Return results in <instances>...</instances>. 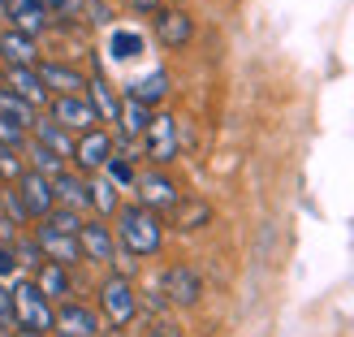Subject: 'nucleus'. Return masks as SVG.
<instances>
[{"label": "nucleus", "instance_id": "nucleus-1", "mask_svg": "<svg viewBox=\"0 0 354 337\" xmlns=\"http://www.w3.org/2000/svg\"><path fill=\"white\" fill-rule=\"evenodd\" d=\"M113 238L126 246V255H156L165 242V221L138 203L117 208V234Z\"/></svg>", "mask_w": 354, "mask_h": 337}, {"label": "nucleus", "instance_id": "nucleus-2", "mask_svg": "<svg viewBox=\"0 0 354 337\" xmlns=\"http://www.w3.org/2000/svg\"><path fill=\"white\" fill-rule=\"evenodd\" d=\"M13 311H17V329H35V333H52V303L35 290V281H13L9 286Z\"/></svg>", "mask_w": 354, "mask_h": 337}, {"label": "nucleus", "instance_id": "nucleus-3", "mask_svg": "<svg viewBox=\"0 0 354 337\" xmlns=\"http://www.w3.org/2000/svg\"><path fill=\"white\" fill-rule=\"evenodd\" d=\"M100 307H104V320H109L113 329H126L138 316V290H134V281L109 277L100 286Z\"/></svg>", "mask_w": 354, "mask_h": 337}, {"label": "nucleus", "instance_id": "nucleus-4", "mask_svg": "<svg viewBox=\"0 0 354 337\" xmlns=\"http://www.w3.org/2000/svg\"><path fill=\"white\" fill-rule=\"evenodd\" d=\"M160 294L169 307H194L203 294V277L190 268V264H169L160 273Z\"/></svg>", "mask_w": 354, "mask_h": 337}, {"label": "nucleus", "instance_id": "nucleus-5", "mask_svg": "<svg viewBox=\"0 0 354 337\" xmlns=\"http://www.w3.org/2000/svg\"><path fill=\"white\" fill-rule=\"evenodd\" d=\"M134 190H138V208L156 212V217H160V212H173V203L182 199V194H177V186H173V177H169V173H160V169L138 173Z\"/></svg>", "mask_w": 354, "mask_h": 337}, {"label": "nucleus", "instance_id": "nucleus-6", "mask_svg": "<svg viewBox=\"0 0 354 337\" xmlns=\"http://www.w3.org/2000/svg\"><path fill=\"white\" fill-rule=\"evenodd\" d=\"M48 109H52V121H57L61 130H78V134H86V130H95V121H100L86 95H52Z\"/></svg>", "mask_w": 354, "mask_h": 337}, {"label": "nucleus", "instance_id": "nucleus-7", "mask_svg": "<svg viewBox=\"0 0 354 337\" xmlns=\"http://www.w3.org/2000/svg\"><path fill=\"white\" fill-rule=\"evenodd\" d=\"M35 246H39V255L48 264H61V268H74V264L82 259V246L78 238H69V234H57L52 225L39 221V229H35Z\"/></svg>", "mask_w": 354, "mask_h": 337}, {"label": "nucleus", "instance_id": "nucleus-8", "mask_svg": "<svg viewBox=\"0 0 354 337\" xmlns=\"http://www.w3.org/2000/svg\"><path fill=\"white\" fill-rule=\"evenodd\" d=\"M52 333L57 337H100V316L86 303H61L52 316Z\"/></svg>", "mask_w": 354, "mask_h": 337}, {"label": "nucleus", "instance_id": "nucleus-9", "mask_svg": "<svg viewBox=\"0 0 354 337\" xmlns=\"http://www.w3.org/2000/svg\"><path fill=\"white\" fill-rule=\"evenodd\" d=\"M17 199H22V208H26V217H35V221H44L52 208H57V194H52V182L48 177H39V173H22L17 177Z\"/></svg>", "mask_w": 354, "mask_h": 337}, {"label": "nucleus", "instance_id": "nucleus-10", "mask_svg": "<svg viewBox=\"0 0 354 337\" xmlns=\"http://www.w3.org/2000/svg\"><path fill=\"white\" fill-rule=\"evenodd\" d=\"M0 86H5V91H13L17 100H26L30 109H44V104L52 100V95L44 91L39 74H35V69H26V65H5V69H0Z\"/></svg>", "mask_w": 354, "mask_h": 337}, {"label": "nucleus", "instance_id": "nucleus-11", "mask_svg": "<svg viewBox=\"0 0 354 337\" xmlns=\"http://www.w3.org/2000/svg\"><path fill=\"white\" fill-rule=\"evenodd\" d=\"M35 74H39V82H44V91H48V95H86V78L78 74L74 65L39 61V65H35Z\"/></svg>", "mask_w": 354, "mask_h": 337}, {"label": "nucleus", "instance_id": "nucleus-12", "mask_svg": "<svg viewBox=\"0 0 354 337\" xmlns=\"http://www.w3.org/2000/svg\"><path fill=\"white\" fill-rule=\"evenodd\" d=\"M143 143H147V156H151L156 165H169L173 156H177V117L151 113V126L143 134Z\"/></svg>", "mask_w": 354, "mask_h": 337}, {"label": "nucleus", "instance_id": "nucleus-13", "mask_svg": "<svg viewBox=\"0 0 354 337\" xmlns=\"http://www.w3.org/2000/svg\"><path fill=\"white\" fill-rule=\"evenodd\" d=\"M156 39L165 48H186L194 39V17L186 9H177V5H165L156 13Z\"/></svg>", "mask_w": 354, "mask_h": 337}, {"label": "nucleus", "instance_id": "nucleus-14", "mask_svg": "<svg viewBox=\"0 0 354 337\" xmlns=\"http://www.w3.org/2000/svg\"><path fill=\"white\" fill-rule=\"evenodd\" d=\"M82 173H95L113 161V138L104 134V130H86L82 138H74V156H69Z\"/></svg>", "mask_w": 354, "mask_h": 337}, {"label": "nucleus", "instance_id": "nucleus-15", "mask_svg": "<svg viewBox=\"0 0 354 337\" xmlns=\"http://www.w3.org/2000/svg\"><path fill=\"white\" fill-rule=\"evenodd\" d=\"M5 22L17 30V35H44L48 26H52V17H48V9L39 5V0H5Z\"/></svg>", "mask_w": 354, "mask_h": 337}, {"label": "nucleus", "instance_id": "nucleus-16", "mask_svg": "<svg viewBox=\"0 0 354 337\" xmlns=\"http://www.w3.org/2000/svg\"><path fill=\"white\" fill-rule=\"evenodd\" d=\"M78 246H82V259H91V264H113V255H117V238L104 221H82Z\"/></svg>", "mask_w": 354, "mask_h": 337}, {"label": "nucleus", "instance_id": "nucleus-17", "mask_svg": "<svg viewBox=\"0 0 354 337\" xmlns=\"http://www.w3.org/2000/svg\"><path fill=\"white\" fill-rule=\"evenodd\" d=\"M169 225L177 234H194V229L212 225V203L207 199H177L173 212H169Z\"/></svg>", "mask_w": 354, "mask_h": 337}, {"label": "nucleus", "instance_id": "nucleus-18", "mask_svg": "<svg viewBox=\"0 0 354 337\" xmlns=\"http://www.w3.org/2000/svg\"><path fill=\"white\" fill-rule=\"evenodd\" d=\"M0 57H5V65H26V69H35V65H39V48H35L30 35H17L9 26V30H0Z\"/></svg>", "mask_w": 354, "mask_h": 337}, {"label": "nucleus", "instance_id": "nucleus-19", "mask_svg": "<svg viewBox=\"0 0 354 337\" xmlns=\"http://www.w3.org/2000/svg\"><path fill=\"white\" fill-rule=\"evenodd\" d=\"M52 194H57V203L69 208V212L91 208V190H86V182H82L78 173H61V177H52Z\"/></svg>", "mask_w": 354, "mask_h": 337}, {"label": "nucleus", "instance_id": "nucleus-20", "mask_svg": "<svg viewBox=\"0 0 354 337\" xmlns=\"http://www.w3.org/2000/svg\"><path fill=\"white\" fill-rule=\"evenodd\" d=\"M30 134H35V143H39V147H48V152H57L61 161H65V156H74V138H69V130H61L52 117H44V121L35 117Z\"/></svg>", "mask_w": 354, "mask_h": 337}, {"label": "nucleus", "instance_id": "nucleus-21", "mask_svg": "<svg viewBox=\"0 0 354 337\" xmlns=\"http://www.w3.org/2000/svg\"><path fill=\"white\" fill-rule=\"evenodd\" d=\"M35 290H39L48 303L52 298H65L69 294V268H61V264H39V268H35Z\"/></svg>", "mask_w": 354, "mask_h": 337}, {"label": "nucleus", "instance_id": "nucleus-22", "mask_svg": "<svg viewBox=\"0 0 354 337\" xmlns=\"http://www.w3.org/2000/svg\"><path fill=\"white\" fill-rule=\"evenodd\" d=\"M117 126H121V134H126V138H143L147 126H151V109L126 95V100H121V113H117Z\"/></svg>", "mask_w": 354, "mask_h": 337}, {"label": "nucleus", "instance_id": "nucleus-23", "mask_svg": "<svg viewBox=\"0 0 354 337\" xmlns=\"http://www.w3.org/2000/svg\"><path fill=\"white\" fill-rule=\"evenodd\" d=\"M169 95V74L165 69H151L147 78H138L134 86H130V100H138V104H147V109H156Z\"/></svg>", "mask_w": 354, "mask_h": 337}, {"label": "nucleus", "instance_id": "nucleus-24", "mask_svg": "<svg viewBox=\"0 0 354 337\" xmlns=\"http://www.w3.org/2000/svg\"><path fill=\"white\" fill-rule=\"evenodd\" d=\"M86 100H91V109H95L100 121H117L121 100L109 91V82H104V78H91V82H86Z\"/></svg>", "mask_w": 354, "mask_h": 337}, {"label": "nucleus", "instance_id": "nucleus-25", "mask_svg": "<svg viewBox=\"0 0 354 337\" xmlns=\"http://www.w3.org/2000/svg\"><path fill=\"white\" fill-rule=\"evenodd\" d=\"M26 156H30V173L48 177V182H52V177H61V173H65V161H61V156H57V152H48V147H39L35 138L26 143Z\"/></svg>", "mask_w": 354, "mask_h": 337}, {"label": "nucleus", "instance_id": "nucleus-26", "mask_svg": "<svg viewBox=\"0 0 354 337\" xmlns=\"http://www.w3.org/2000/svg\"><path fill=\"white\" fill-rule=\"evenodd\" d=\"M0 117H9L13 126H22V130L35 126V109H30L26 100H17L13 91H5V86H0Z\"/></svg>", "mask_w": 354, "mask_h": 337}, {"label": "nucleus", "instance_id": "nucleus-27", "mask_svg": "<svg viewBox=\"0 0 354 337\" xmlns=\"http://www.w3.org/2000/svg\"><path fill=\"white\" fill-rule=\"evenodd\" d=\"M109 52H113L117 61H130V57H138V52H143V35H138V30H113Z\"/></svg>", "mask_w": 354, "mask_h": 337}, {"label": "nucleus", "instance_id": "nucleus-28", "mask_svg": "<svg viewBox=\"0 0 354 337\" xmlns=\"http://www.w3.org/2000/svg\"><path fill=\"white\" fill-rule=\"evenodd\" d=\"M44 225H52L57 234H69V238H78V229H82V212H69V208H52L48 217H44Z\"/></svg>", "mask_w": 354, "mask_h": 337}, {"label": "nucleus", "instance_id": "nucleus-29", "mask_svg": "<svg viewBox=\"0 0 354 337\" xmlns=\"http://www.w3.org/2000/svg\"><path fill=\"white\" fill-rule=\"evenodd\" d=\"M104 177H109V182H113L117 190L138 182V173H134V165H130V156H117V152H113V161L104 165Z\"/></svg>", "mask_w": 354, "mask_h": 337}, {"label": "nucleus", "instance_id": "nucleus-30", "mask_svg": "<svg viewBox=\"0 0 354 337\" xmlns=\"http://www.w3.org/2000/svg\"><path fill=\"white\" fill-rule=\"evenodd\" d=\"M86 190H91V208H95V212H117V186L109 182V177L86 182Z\"/></svg>", "mask_w": 354, "mask_h": 337}, {"label": "nucleus", "instance_id": "nucleus-31", "mask_svg": "<svg viewBox=\"0 0 354 337\" xmlns=\"http://www.w3.org/2000/svg\"><path fill=\"white\" fill-rule=\"evenodd\" d=\"M143 337H186V333H182V325H177L173 316H147Z\"/></svg>", "mask_w": 354, "mask_h": 337}, {"label": "nucleus", "instance_id": "nucleus-32", "mask_svg": "<svg viewBox=\"0 0 354 337\" xmlns=\"http://www.w3.org/2000/svg\"><path fill=\"white\" fill-rule=\"evenodd\" d=\"M39 5L48 9V17H52V22H57V17H61V22H74V17L82 13V5H86V0H39Z\"/></svg>", "mask_w": 354, "mask_h": 337}, {"label": "nucleus", "instance_id": "nucleus-33", "mask_svg": "<svg viewBox=\"0 0 354 337\" xmlns=\"http://www.w3.org/2000/svg\"><path fill=\"white\" fill-rule=\"evenodd\" d=\"M0 147H9V152H26V130H22V126H13L9 117H0Z\"/></svg>", "mask_w": 354, "mask_h": 337}, {"label": "nucleus", "instance_id": "nucleus-34", "mask_svg": "<svg viewBox=\"0 0 354 337\" xmlns=\"http://www.w3.org/2000/svg\"><path fill=\"white\" fill-rule=\"evenodd\" d=\"M22 173H26V165H22V152H9V147H0V177H5V182H17Z\"/></svg>", "mask_w": 354, "mask_h": 337}, {"label": "nucleus", "instance_id": "nucleus-35", "mask_svg": "<svg viewBox=\"0 0 354 337\" xmlns=\"http://www.w3.org/2000/svg\"><path fill=\"white\" fill-rule=\"evenodd\" d=\"M0 208H5L0 217H5L9 225H22V221H30V217H26V208H22V199H17V190H5V194H0Z\"/></svg>", "mask_w": 354, "mask_h": 337}, {"label": "nucleus", "instance_id": "nucleus-36", "mask_svg": "<svg viewBox=\"0 0 354 337\" xmlns=\"http://www.w3.org/2000/svg\"><path fill=\"white\" fill-rule=\"evenodd\" d=\"M0 333H17V311H13V298L5 286H0Z\"/></svg>", "mask_w": 354, "mask_h": 337}, {"label": "nucleus", "instance_id": "nucleus-37", "mask_svg": "<svg viewBox=\"0 0 354 337\" xmlns=\"http://www.w3.org/2000/svg\"><path fill=\"white\" fill-rule=\"evenodd\" d=\"M82 13H91V22H95V26H109V22H113V9L104 5V0H86Z\"/></svg>", "mask_w": 354, "mask_h": 337}, {"label": "nucleus", "instance_id": "nucleus-38", "mask_svg": "<svg viewBox=\"0 0 354 337\" xmlns=\"http://www.w3.org/2000/svg\"><path fill=\"white\" fill-rule=\"evenodd\" d=\"M5 277H17V255H13V246L0 242V281Z\"/></svg>", "mask_w": 354, "mask_h": 337}, {"label": "nucleus", "instance_id": "nucleus-39", "mask_svg": "<svg viewBox=\"0 0 354 337\" xmlns=\"http://www.w3.org/2000/svg\"><path fill=\"white\" fill-rule=\"evenodd\" d=\"M130 9H138V13H160L165 9V0H126Z\"/></svg>", "mask_w": 354, "mask_h": 337}, {"label": "nucleus", "instance_id": "nucleus-40", "mask_svg": "<svg viewBox=\"0 0 354 337\" xmlns=\"http://www.w3.org/2000/svg\"><path fill=\"white\" fill-rule=\"evenodd\" d=\"M13 337H52V333H35V329H17Z\"/></svg>", "mask_w": 354, "mask_h": 337}, {"label": "nucleus", "instance_id": "nucleus-41", "mask_svg": "<svg viewBox=\"0 0 354 337\" xmlns=\"http://www.w3.org/2000/svg\"><path fill=\"white\" fill-rule=\"evenodd\" d=\"M104 337H126V329H109V333H104Z\"/></svg>", "mask_w": 354, "mask_h": 337}, {"label": "nucleus", "instance_id": "nucleus-42", "mask_svg": "<svg viewBox=\"0 0 354 337\" xmlns=\"http://www.w3.org/2000/svg\"><path fill=\"white\" fill-rule=\"evenodd\" d=\"M0 17H5V0H0Z\"/></svg>", "mask_w": 354, "mask_h": 337}, {"label": "nucleus", "instance_id": "nucleus-43", "mask_svg": "<svg viewBox=\"0 0 354 337\" xmlns=\"http://www.w3.org/2000/svg\"><path fill=\"white\" fill-rule=\"evenodd\" d=\"M169 5H182V0H169Z\"/></svg>", "mask_w": 354, "mask_h": 337}, {"label": "nucleus", "instance_id": "nucleus-44", "mask_svg": "<svg viewBox=\"0 0 354 337\" xmlns=\"http://www.w3.org/2000/svg\"><path fill=\"white\" fill-rule=\"evenodd\" d=\"M0 186H5V177H0Z\"/></svg>", "mask_w": 354, "mask_h": 337}]
</instances>
